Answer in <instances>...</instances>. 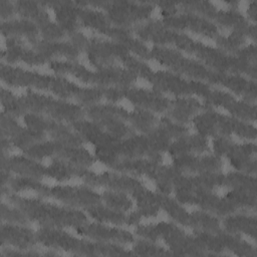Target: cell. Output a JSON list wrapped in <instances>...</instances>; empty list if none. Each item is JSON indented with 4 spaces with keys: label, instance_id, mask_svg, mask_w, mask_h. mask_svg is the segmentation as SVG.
<instances>
[{
    "label": "cell",
    "instance_id": "obj_1",
    "mask_svg": "<svg viewBox=\"0 0 257 257\" xmlns=\"http://www.w3.org/2000/svg\"><path fill=\"white\" fill-rule=\"evenodd\" d=\"M7 200L19 208L28 220L37 221L44 227L74 226L86 222V215L73 208H60L54 204L36 199H27L7 192Z\"/></svg>",
    "mask_w": 257,
    "mask_h": 257
},
{
    "label": "cell",
    "instance_id": "obj_2",
    "mask_svg": "<svg viewBox=\"0 0 257 257\" xmlns=\"http://www.w3.org/2000/svg\"><path fill=\"white\" fill-rule=\"evenodd\" d=\"M2 245H10L17 250H28L37 241L34 233L26 224H2Z\"/></svg>",
    "mask_w": 257,
    "mask_h": 257
},
{
    "label": "cell",
    "instance_id": "obj_3",
    "mask_svg": "<svg viewBox=\"0 0 257 257\" xmlns=\"http://www.w3.org/2000/svg\"><path fill=\"white\" fill-rule=\"evenodd\" d=\"M124 95L132 102L136 103V105L138 104L141 109L152 112L167 111L171 103V100L165 95L149 89H131L127 87L124 91Z\"/></svg>",
    "mask_w": 257,
    "mask_h": 257
},
{
    "label": "cell",
    "instance_id": "obj_4",
    "mask_svg": "<svg viewBox=\"0 0 257 257\" xmlns=\"http://www.w3.org/2000/svg\"><path fill=\"white\" fill-rule=\"evenodd\" d=\"M101 201H103L107 207L122 213L130 212L133 207V201L125 192L108 190L101 195Z\"/></svg>",
    "mask_w": 257,
    "mask_h": 257
}]
</instances>
